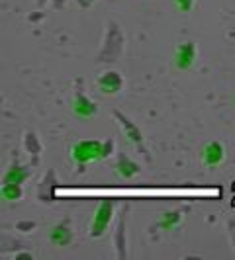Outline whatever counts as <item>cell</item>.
Wrapping results in <instances>:
<instances>
[{
  "instance_id": "17",
  "label": "cell",
  "mask_w": 235,
  "mask_h": 260,
  "mask_svg": "<svg viewBox=\"0 0 235 260\" xmlns=\"http://www.w3.org/2000/svg\"><path fill=\"white\" fill-rule=\"evenodd\" d=\"M36 227H38V223L32 221V219H22V221H16L14 223V229L18 231V233H32V231H36Z\"/></svg>"
},
{
  "instance_id": "12",
  "label": "cell",
  "mask_w": 235,
  "mask_h": 260,
  "mask_svg": "<svg viewBox=\"0 0 235 260\" xmlns=\"http://www.w3.org/2000/svg\"><path fill=\"white\" fill-rule=\"evenodd\" d=\"M223 156H225V149L220 141H210L206 143V147L202 149V162L204 167L208 169H216L223 162Z\"/></svg>"
},
{
  "instance_id": "10",
  "label": "cell",
  "mask_w": 235,
  "mask_h": 260,
  "mask_svg": "<svg viewBox=\"0 0 235 260\" xmlns=\"http://www.w3.org/2000/svg\"><path fill=\"white\" fill-rule=\"evenodd\" d=\"M49 241L57 247H69L73 243V225L71 219H63L49 229Z\"/></svg>"
},
{
  "instance_id": "19",
  "label": "cell",
  "mask_w": 235,
  "mask_h": 260,
  "mask_svg": "<svg viewBox=\"0 0 235 260\" xmlns=\"http://www.w3.org/2000/svg\"><path fill=\"white\" fill-rule=\"evenodd\" d=\"M225 229H227V237H229V245H231V248H233V252H235V217H231V219L227 221Z\"/></svg>"
},
{
  "instance_id": "5",
  "label": "cell",
  "mask_w": 235,
  "mask_h": 260,
  "mask_svg": "<svg viewBox=\"0 0 235 260\" xmlns=\"http://www.w3.org/2000/svg\"><path fill=\"white\" fill-rule=\"evenodd\" d=\"M75 98H73V112L75 116L80 117V119H91V117L96 116L98 112V106L94 100H91L84 90H82V78H77L75 80Z\"/></svg>"
},
{
  "instance_id": "8",
  "label": "cell",
  "mask_w": 235,
  "mask_h": 260,
  "mask_svg": "<svg viewBox=\"0 0 235 260\" xmlns=\"http://www.w3.org/2000/svg\"><path fill=\"white\" fill-rule=\"evenodd\" d=\"M57 186H59V178H57L55 170H51V169L45 170L43 178H41L38 184V200L39 202H43V204H51L53 200H55V190H57Z\"/></svg>"
},
{
  "instance_id": "2",
  "label": "cell",
  "mask_w": 235,
  "mask_h": 260,
  "mask_svg": "<svg viewBox=\"0 0 235 260\" xmlns=\"http://www.w3.org/2000/svg\"><path fill=\"white\" fill-rule=\"evenodd\" d=\"M71 158L77 167V174H82L86 165L102 160V141L98 139H80L71 147Z\"/></svg>"
},
{
  "instance_id": "22",
  "label": "cell",
  "mask_w": 235,
  "mask_h": 260,
  "mask_svg": "<svg viewBox=\"0 0 235 260\" xmlns=\"http://www.w3.org/2000/svg\"><path fill=\"white\" fill-rule=\"evenodd\" d=\"M12 260H34V254L30 250H26V248H20L18 252L12 254Z\"/></svg>"
},
{
  "instance_id": "13",
  "label": "cell",
  "mask_w": 235,
  "mask_h": 260,
  "mask_svg": "<svg viewBox=\"0 0 235 260\" xmlns=\"http://www.w3.org/2000/svg\"><path fill=\"white\" fill-rule=\"evenodd\" d=\"M32 165L27 167V165H20V160L18 158H14L12 165L8 167V170L4 172V176H2V182H16V184H26L30 180V176H32Z\"/></svg>"
},
{
  "instance_id": "3",
  "label": "cell",
  "mask_w": 235,
  "mask_h": 260,
  "mask_svg": "<svg viewBox=\"0 0 235 260\" xmlns=\"http://www.w3.org/2000/svg\"><path fill=\"white\" fill-rule=\"evenodd\" d=\"M114 215H116V204L112 200H102L94 209V215H92L91 225H89V237L100 239L108 231Z\"/></svg>"
},
{
  "instance_id": "15",
  "label": "cell",
  "mask_w": 235,
  "mask_h": 260,
  "mask_svg": "<svg viewBox=\"0 0 235 260\" xmlns=\"http://www.w3.org/2000/svg\"><path fill=\"white\" fill-rule=\"evenodd\" d=\"M184 213H186V209H170V211H165V213L161 215L159 223H157V227H159V229H163V231L177 229V227L183 223Z\"/></svg>"
},
{
  "instance_id": "20",
  "label": "cell",
  "mask_w": 235,
  "mask_h": 260,
  "mask_svg": "<svg viewBox=\"0 0 235 260\" xmlns=\"http://www.w3.org/2000/svg\"><path fill=\"white\" fill-rule=\"evenodd\" d=\"M36 2H38V8H43V6L49 2L55 10H63V6H65L67 0H36Z\"/></svg>"
},
{
  "instance_id": "24",
  "label": "cell",
  "mask_w": 235,
  "mask_h": 260,
  "mask_svg": "<svg viewBox=\"0 0 235 260\" xmlns=\"http://www.w3.org/2000/svg\"><path fill=\"white\" fill-rule=\"evenodd\" d=\"M96 0H77L78 8H82V10H86V8H91L92 4H94Z\"/></svg>"
},
{
  "instance_id": "21",
  "label": "cell",
  "mask_w": 235,
  "mask_h": 260,
  "mask_svg": "<svg viewBox=\"0 0 235 260\" xmlns=\"http://www.w3.org/2000/svg\"><path fill=\"white\" fill-rule=\"evenodd\" d=\"M174 4L181 12H190L194 8V0H174Z\"/></svg>"
},
{
  "instance_id": "6",
  "label": "cell",
  "mask_w": 235,
  "mask_h": 260,
  "mask_svg": "<svg viewBox=\"0 0 235 260\" xmlns=\"http://www.w3.org/2000/svg\"><path fill=\"white\" fill-rule=\"evenodd\" d=\"M126 211L128 206L120 209L118 213L116 225H114V231H112V243H114V250H116L118 258H128V239H126Z\"/></svg>"
},
{
  "instance_id": "11",
  "label": "cell",
  "mask_w": 235,
  "mask_h": 260,
  "mask_svg": "<svg viewBox=\"0 0 235 260\" xmlns=\"http://www.w3.org/2000/svg\"><path fill=\"white\" fill-rule=\"evenodd\" d=\"M22 145H24V151L30 155V165H32V167H38L39 158H41V153H43V145L39 141L38 133H34V131H24V135H22Z\"/></svg>"
},
{
  "instance_id": "14",
  "label": "cell",
  "mask_w": 235,
  "mask_h": 260,
  "mask_svg": "<svg viewBox=\"0 0 235 260\" xmlns=\"http://www.w3.org/2000/svg\"><path fill=\"white\" fill-rule=\"evenodd\" d=\"M114 169H116L118 174H120L122 178H126V180H130V178L137 176V174L141 172L139 165H137L135 160H131L126 153H118L116 162H114Z\"/></svg>"
},
{
  "instance_id": "18",
  "label": "cell",
  "mask_w": 235,
  "mask_h": 260,
  "mask_svg": "<svg viewBox=\"0 0 235 260\" xmlns=\"http://www.w3.org/2000/svg\"><path fill=\"white\" fill-rule=\"evenodd\" d=\"M114 153H116V141H114V137H108L102 141V160L110 158Z\"/></svg>"
},
{
  "instance_id": "23",
  "label": "cell",
  "mask_w": 235,
  "mask_h": 260,
  "mask_svg": "<svg viewBox=\"0 0 235 260\" xmlns=\"http://www.w3.org/2000/svg\"><path fill=\"white\" fill-rule=\"evenodd\" d=\"M43 18H45V12H41V8H39L38 12H34V14H30V16H27V22L36 24V22H41Z\"/></svg>"
},
{
  "instance_id": "1",
  "label": "cell",
  "mask_w": 235,
  "mask_h": 260,
  "mask_svg": "<svg viewBox=\"0 0 235 260\" xmlns=\"http://www.w3.org/2000/svg\"><path fill=\"white\" fill-rule=\"evenodd\" d=\"M124 49H126L124 29H122V26L118 24L116 20H110L106 24L102 45H100V51L96 55V63L98 65H112L124 55Z\"/></svg>"
},
{
  "instance_id": "9",
  "label": "cell",
  "mask_w": 235,
  "mask_h": 260,
  "mask_svg": "<svg viewBox=\"0 0 235 260\" xmlns=\"http://www.w3.org/2000/svg\"><path fill=\"white\" fill-rule=\"evenodd\" d=\"M196 57H198V49L192 41H186V43H181L174 51V65L181 71H188L190 67L196 63Z\"/></svg>"
},
{
  "instance_id": "7",
  "label": "cell",
  "mask_w": 235,
  "mask_h": 260,
  "mask_svg": "<svg viewBox=\"0 0 235 260\" xmlns=\"http://www.w3.org/2000/svg\"><path fill=\"white\" fill-rule=\"evenodd\" d=\"M96 86L102 94H108V96H114V94H120L124 90V75L120 71H106L100 77L96 78Z\"/></svg>"
},
{
  "instance_id": "16",
  "label": "cell",
  "mask_w": 235,
  "mask_h": 260,
  "mask_svg": "<svg viewBox=\"0 0 235 260\" xmlns=\"http://www.w3.org/2000/svg\"><path fill=\"white\" fill-rule=\"evenodd\" d=\"M0 194L6 202H20L24 198V188L22 184L16 182H2L0 186Z\"/></svg>"
},
{
  "instance_id": "4",
  "label": "cell",
  "mask_w": 235,
  "mask_h": 260,
  "mask_svg": "<svg viewBox=\"0 0 235 260\" xmlns=\"http://www.w3.org/2000/svg\"><path fill=\"white\" fill-rule=\"evenodd\" d=\"M112 116L116 119L118 123H120V127L124 131V135H126V139L130 141L137 151H139V155L143 156L145 160H151V155L147 153V149H145V143H143V133L141 129L131 121L130 117L126 116L124 112H120V110H112Z\"/></svg>"
}]
</instances>
